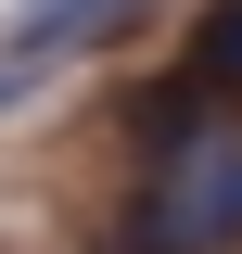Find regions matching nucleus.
Returning <instances> with one entry per match:
<instances>
[{
    "label": "nucleus",
    "instance_id": "nucleus-1",
    "mask_svg": "<svg viewBox=\"0 0 242 254\" xmlns=\"http://www.w3.org/2000/svg\"><path fill=\"white\" fill-rule=\"evenodd\" d=\"M230 242H242V102L140 153V216H127V254H230Z\"/></svg>",
    "mask_w": 242,
    "mask_h": 254
},
{
    "label": "nucleus",
    "instance_id": "nucleus-3",
    "mask_svg": "<svg viewBox=\"0 0 242 254\" xmlns=\"http://www.w3.org/2000/svg\"><path fill=\"white\" fill-rule=\"evenodd\" d=\"M179 64L204 76L217 102H242V0H204V26H191V51H179Z\"/></svg>",
    "mask_w": 242,
    "mask_h": 254
},
{
    "label": "nucleus",
    "instance_id": "nucleus-2",
    "mask_svg": "<svg viewBox=\"0 0 242 254\" xmlns=\"http://www.w3.org/2000/svg\"><path fill=\"white\" fill-rule=\"evenodd\" d=\"M153 26V0H13V51L77 64V51H127Z\"/></svg>",
    "mask_w": 242,
    "mask_h": 254
},
{
    "label": "nucleus",
    "instance_id": "nucleus-4",
    "mask_svg": "<svg viewBox=\"0 0 242 254\" xmlns=\"http://www.w3.org/2000/svg\"><path fill=\"white\" fill-rule=\"evenodd\" d=\"M26 76H38V51H13V64H0V115L26 102Z\"/></svg>",
    "mask_w": 242,
    "mask_h": 254
}]
</instances>
